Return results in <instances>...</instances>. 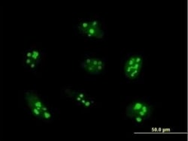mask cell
I'll list each match as a JSON object with an SVG mask.
<instances>
[{"mask_svg":"<svg viewBox=\"0 0 188 141\" xmlns=\"http://www.w3.org/2000/svg\"><path fill=\"white\" fill-rule=\"evenodd\" d=\"M93 103H94V101H93L90 97H88L86 100V102L84 104L82 107H84V108H89V107H91L92 104H93Z\"/></svg>","mask_w":188,"mask_h":141,"instance_id":"7","label":"cell"},{"mask_svg":"<svg viewBox=\"0 0 188 141\" xmlns=\"http://www.w3.org/2000/svg\"><path fill=\"white\" fill-rule=\"evenodd\" d=\"M30 50H31L32 53H33L31 59L34 62H35L37 64L39 65V63L42 59V56H43L42 52L37 48H30Z\"/></svg>","mask_w":188,"mask_h":141,"instance_id":"4","label":"cell"},{"mask_svg":"<svg viewBox=\"0 0 188 141\" xmlns=\"http://www.w3.org/2000/svg\"><path fill=\"white\" fill-rule=\"evenodd\" d=\"M99 59L98 58H92V61H91V64L93 65V66H95V67H97L98 66V61Z\"/></svg>","mask_w":188,"mask_h":141,"instance_id":"9","label":"cell"},{"mask_svg":"<svg viewBox=\"0 0 188 141\" xmlns=\"http://www.w3.org/2000/svg\"><path fill=\"white\" fill-rule=\"evenodd\" d=\"M30 109V111H31L32 114L34 116L36 119H41L42 120V114H43V112H42V110H38V109L35 108V107H29Z\"/></svg>","mask_w":188,"mask_h":141,"instance_id":"5","label":"cell"},{"mask_svg":"<svg viewBox=\"0 0 188 141\" xmlns=\"http://www.w3.org/2000/svg\"><path fill=\"white\" fill-rule=\"evenodd\" d=\"M126 116L132 119L135 116H138L145 120L150 118L152 114V107L142 100H137L132 102L126 107Z\"/></svg>","mask_w":188,"mask_h":141,"instance_id":"1","label":"cell"},{"mask_svg":"<svg viewBox=\"0 0 188 141\" xmlns=\"http://www.w3.org/2000/svg\"><path fill=\"white\" fill-rule=\"evenodd\" d=\"M81 35H84V36L90 38H98V39H101L103 38L104 36V32L102 31V29L101 28H95L91 26L90 25L87 29H86L84 32Z\"/></svg>","mask_w":188,"mask_h":141,"instance_id":"3","label":"cell"},{"mask_svg":"<svg viewBox=\"0 0 188 141\" xmlns=\"http://www.w3.org/2000/svg\"><path fill=\"white\" fill-rule=\"evenodd\" d=\"M25 100L27 103L29 107H35L42 112L49 111L48 107L44 103L36 93L33 91H27L25 92Z\"/></svg>","mask_w":188,"mask_h":141,"instance_id":"2","label":"cell"},{"mask_svg":"<svg viewBox=\"0 0 188 141\" xmlns=\"http://www.w3.org/2000/svg\"><path fill=\"white\" fill-rule=\"evenodd\" d=\"M38 64H37L36 62L33 61V62L30 64V66H29L28 69H29V70H31V71H34V70H36L37 67H38Z\"/></svg>","mask_w":188,"mask_h":141,"instance_id":"8","label":"cell"},{"mask_svg":"<svg viewBox=\"0 0 188 141\" xmlns=\"http://www.w3.org/2000/svg\"><path fill=\"white\" fill-rule=\"evenodd\" d=\"M53 119V115L50 111H45L42 114V120L45 122H50Z\"/></svg>","mask_w":188,"mask_h":141,"instance_id":"6","label":"cell"}]
</instances>
